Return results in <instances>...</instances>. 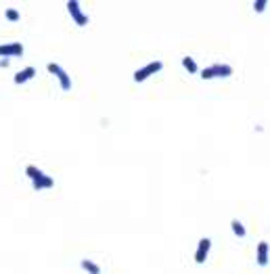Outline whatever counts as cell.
<instances>
[{
  "mask_svg": "<svg viewBox=\"0 0 270 274\" xmlns=\"http://www.w3.org/2000/svg\"><path fill=\"white\" fill-rule=\"evenodd\" d=\"M230 228H232V232H234V236H237V238H245L247 228H245V224H243L241 220L232 218V220H230Z\"/></svg>",
  "mask_w": 270,
  "mask_h": 274,
  "instance_id": "cell-10",
  "label": "cell"
},
{
  "mask_svg": "<svg viewBox=\"0 0 270 274\" xmlns=\"http://www.w3.org/2000/svg\"><path fill=\"white\" fill-rule=\"evenodd\" d=\"M256 260H258V266H268V260H270V245H268L266 241H260V243H258Z\"/></svg>",
  "mask_w": 270,
  "mask_h": 274,
  "instance_id": "cell-8",
  "label": "cell"
},
{
  "mask_svg": "<svg viewBox=\"0 0 270 274\" xmlns=\"http://www.w3.org/2000/svg\"><path fill=\"white\" fill-rule=\"evenodd\" d=\"M67 13L72 15V19H74V23L78 25V27H86L88 25V15L82 11V7H80V3L78 0H70V3H67Z\"/></svg>",
  "mask_w": 270,
  "mask_h": 274,
  "instance_id": "cell-5",
  "label": "cell"
},
{
  "mask_svg": "<svg viewBox=\"0 0 270 274\" xmlns=\"http://www.w3.org/2000/svg\"><path fill=\"white\" fill-rule=\"evenodd\" d=\"M210 249H212V238H208V236L199 238L197 249H195V264H206L208 255H210Z\"/></svg>",
  "mask_w": 270,
  "mask_h": 274,
  "instance_id": "cell-6",
  "label": "cell"
},
{
  "mask_svg": "<svg viewBox=\"0 0 270 274\" xmlns=\"http://www.w3.org/2000/svg\"><path fill=\"white\" fill-rule=\"evenodd\" d=\"M163 70V63L161 61H151V63H147V65H143L141 70H137L134 72V76H132V80L137 82V84H143V82H147L151 76H155V74H159Z\"/></svg>",
  "mask_w": 270,
  "mask_h": 274,
  "instance_id": "cell-3",
  "label": "cell"
},
{
  "mask_svg": "<svg viewBox=\"0 0 270 274\" xmlns=\"http://www.w3.org/2000/svg\"><path fill=\"white\" fill-rule=\"evenodd\" d=\"M266 7H268V0H256V3H254V11L256 13H264Z\"/></svg>",
  "mask_w": 270,
  "mask_h": 274,
  "instance_id": "cell-14",
  "label": "cell"
},
{
  "mask_svg": "<svg viewBox=\"0 0 270 274\" xmlns=\"http://www.w3.org/2000/svg\"><path fill=\"white\" fill-rule=\"evenodd\" d=\"M80 266H82L84 272H88V274H100V266L96 262H92V260H82Z\"/></svg>",
  "mask_w": 270,
  "mask_h": 274,
  "instance_id": "cell-11",
  "label": "cell"
},
{
  "mask_svg": "<svg viewBox=\"0 0 270 274\" xmlns=\"http://www.w3.org/2000/svg\"><path fill=\"white\" fill-rule=\"evenodd\" d=\"M232 76V67L228 63H212L201 70V78L204 80H216V78H230Z\"/></svg>",
  "mask_w": 270,
  "mask_h": 274,
  "instance_id": "cell-2",
  "label": "cell"
},
{
  "mask_svg": "<svg viewBox=\"0 0 270 274\" xmlns=\"http://www.w3.org/2000/svg\"><path fill=\"white\" fill-rule=\"evenodd\" d=\"M46 72L59 80L63 92H70V90H72V86H74V84H72V78H70V74H67L59 63H48V65H46Z\"/></svg>",
  "mask_w": 270,
  "mask_h": 274,
  "instance_id": "cell-4",
  "label": "cell"
},
{
  "mask_svg": "<svg viewBox=\"0 0 270 274\" xmlns=\"http://www.w3.org/2000/svg\"><path fill=\"white\" fill-rule=\"evenodd\" d=\"M21 55H23V44H21V42L0 44V59H9V57H21Z\"/></svg>",
  "mask_w": 270,
  "mask_h": 274,
  "instance_id": "cell-7",
  "label": "cell"
},
{
  "mask_svg": "<svg viewBox=\"0 0 270 274\" xmlns=\"http://www.w3.org/2000/svg\"><path fill=\"white\" fill-rule=\"evenodd\" d=\"M5 17H7L9 21H19L21 19V15H19V11H17V9H7L5 11Z\"/></svg>",
  "mask_w": 270,
  "mask_h": 274,
  "instance_id": "cell-13",
  "label": "cell"
},
{
  "mask_svg": "<svg viewBox=\"0 0 270 274\" xmlns=\"http://www.w3.org/2000/svg\"><path fill=\"white\" fill-rule=\"evenodd\" d=\"M33 78H36V67H25V70L15 74V84L17 86H21V84H25V82H29Z\"/></svg>",
  "mask_w": 270,
  "mask_h": 274,
  "instance_id": "cell-9",
  "label": "cell"
},
{
  "mask_svg": "<svg viewBox=\"0 0 270 274\" xmlns=\"http://www.w3.org/2000/svg\"><path fill=\"white\" fill-rule=\"evenodd\" d=\"M0 67H9V59H0Z\"/></svg>",
  "mask_w": 270,
  "mask_h": 274,
  "instance_id": "cell-15",
  "label": "cell"
},
{
  "mask_svg": "<svg viewBox=\"0 0 270 274\" xmlns=\"http://www.w3.org/2000/svg\"><path fill=\"white\" fill-rule=\"evenodd\" d=\"M182 67L187 70L189 74H199V65H197V61L193 59V57H182Z\"/></svg>",
  "mask_w": 270,
  "mask_h": 274,
  "instance_id": "cell-12",
  "label": "cell"
},
{
  "mask_svg": "<svg viewBox=\"0 0 270 274\" xmlns=\"http://www.w3.org/2000/svg\"><path fill=\"white\" fill-rule=\"evenodd\" d=\"M25 176L31 180L33 191H46V188H53L55 186L53 176L44 174L38 165H25Z\"/></svg>",
  "mask_w": 270,
  "mask_h": 274,
  "instance_id": "cell-1",
  "label": "cell"
}]
</instances>
